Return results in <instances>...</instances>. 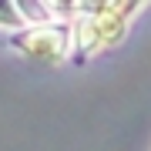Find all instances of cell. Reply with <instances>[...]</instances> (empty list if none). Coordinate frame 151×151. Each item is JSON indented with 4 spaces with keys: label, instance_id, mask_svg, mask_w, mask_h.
I'll list each match as a JSON object with an SVG mask.
<instances>
[{
    "label": "cell",
    "instance_id": "3957f363",
    "mask_svg": "<svg viewBox=\"0 0 151 151\" xmlns=\"http://www.w3.org/2000/svg\"><path fill=\"white\" fill-rule=\"evenodd\" d=\"M0 24H4V27H20V24H24L17 4H0Z\"/></svg>",
    "mask_w": 151,
    "mask_h": 151
},
{
    "label": "cell",
    "instance_id": "6da1fadb",
    "mask_svg": "<svg viewBox=\"0 0 151 151\" xmlns=\"http://www.w3.org/2000/svg\"><path fill=\"white\" fill-rule=\"evenodd\" d=\"M138 4H84V10L97 17H84L81 20V40L84 50H108L121 40V34L128 30V14Z\"/></svg>",
    "mask_w": 151,
    "mask_h": 151
},
{
    "label": "cell",
    "instance_id": "7a4b0ae2",
    "mask_svg": "<svg viewBox=\"0 0 151 151\" xmlns=\"http://www.w3.org/2000/svg\"><path fill=\"white\" fill-rule=\"evenodd\" d=\"M14 47H20L24 54L30 57H44V60H57L67 47V30L64 27H37V30H27L20 37H14Z\"/></svg>",
    "mask_w": 151,
    "mask_h": 151
}]
</instances>
